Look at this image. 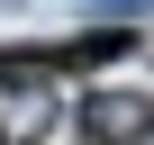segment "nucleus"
<instances>
[{"label": "nucleus", "mask_w": 154, "mask_h": 145, "mask_svg": "<svg viewBox=\"0 0 154 145\" xmlns=\"http://www.w3.org/2000/svg\"><path fill=\"white\" fill-rule=\"evenodd\" d=\"M72 127H82V145H154V100L145 91H91L72 109Z\"/></svg>", "instance_id": "nucleus-1"}, {"label": "nucleus", "mask_w": 154, "mask_h": 145, "mask_svg": "<svg viewBox=\"0 0 154 145\" xmlns=\"http://www.w3.org/2000/svg\"><path fill=\"white\" fill-rule=\"evenodd\" d=\"M127 9H154V0H91V18H127Z\"/></svg>", "instance_id": "nucleus-2"}]
</instances>
